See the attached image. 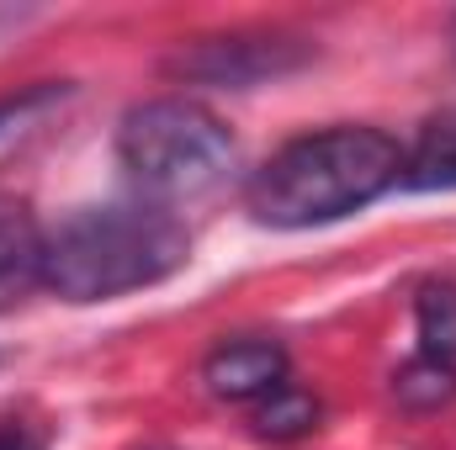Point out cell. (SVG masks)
Here are the masks:
<instances>
[{"mask_svg":"<svg viewBox=\"0 0 456 450\" xmlns=\"http://www.w3.org/2000/svg\"><path fill=\"white\" fill-rule=\"evenodd\" d=\"M403 181V149L382 127H324L276 149L244 186L249 218L265 228H319L371 207Z\"/></svg>","mask_w":456,"mask_h":450,"instance_id":"cell-1","label":"cell"},{"mask_svg":"<svg viewBox=\"0 0 456 450\" xmlns=\"http://www.w3.org/2000/svg\"><path fill=\"white\" fill-rule=\"evenodd\" d=\"M191 260V233L165 207H80L43 233V286L64 302H107L170 281Z\"/></svg>","mask_w":456,"mask_h":450,"instance_id":"cell-2","label":"cell"},{"mask_svg":"<svg viewBox=\"0 0 456 450\" xmlns=\"http://www.w3.org/2000/svg\"><path fill=\"white\" fill-rule=\"evenodd\" d=\"M117 159L149 197H202L233 165V133L224 117L186 96H159L122 117Z\"/></svg>","mask_w":456,"mask_h":450,"instance_id":"cell-3","label":"cell"},{"mask_svg":"<svg viewBox=\"0 0 456 450\" xmlns=\"http://www.w3.org/2000/svg\"><path fill=\"white\" fill-rule=\"evenodd\" d=\"M314 64V43L281 37V32H233V37H202L165 59V75L186 85H218V91H249L265 80H281L292 69Z\"/></svg>","mask_w":456,"mask_h":450,"instance_id":"cell-4","label":"cell"},{"mask_svg":"<svg viewBox=\"0 0 456 450\" xmlns=\"http://www.w3.org/2000/svg\"><path fill=\"white\" fill-rule=\"evenodd\" d=\"M202 382L213 387V398L260 403L276 387H287V350L271 339H228L202 360Z\"/></svg>","mask_w":456,"mask_h":450,"instance_id":"cell-5","label":"cell"},{"mask_svg":"<svg viewBox=\"0 0 456 450\" xmlns=\"http://www.w3.org/2000/svg\"><path fill=\"white\" fill-rule=\"evenodd\" d=\"M32 286H43V228L21 202L0 197V308L21 302Z\"/></svg>","mask_w":456,"mask_h":450,"instance_id":"cell-6","label":"cell"},{"mask_svg":"<svg viewBox=\"0 0 456 450\" xmlns=\"http://www.w3.org/2000/svg\"><path fill=\"white\" fill-rule=\"evenodd\" d=\"M409 191H456V117L425 122L414 149H403V181Z\"/></svg>","mask_w":456,"mask_h":450,"instance_id":"cell-7","label":"cell"},{"mask_svg":"<svg viewBox=\"0 0 456 450\" xmlns=\"http://www.w3.org/2000/svg\"><path fill=\"white\" fill-rule=\"evenodd\" d=\"M319 398L314 392H303V387H276L271 398H260L255 403V414H249V424H255V435L260 440H297V435H308L314 424H319Z\"/></svg>","mask_w":456,"mask_h":450,"instance_id":"cell-8","label":"cell"},{"mask_svg":"<svg viewBox=\"0 0 456 450\" xmlns=\"http://www.w3.org/2000/svg\"><path fill=\"white\" fill-rule=\"evenodd\" d=\"M393 398L414 414H436L456 398V366L436 360V355H414L409 366L393 371Z\"/></svg>","mask_w":456,"mask_h":450,"instance_id":"cell-9","label":"cell"},{"mask_svg":"<svg viewBox=\"0 0 456 450\" xmlns=\"http://www.w3.org/2000/svg\"><path fill=\"white\" fill-rule=\"evenodd\" d=\"M414 324H419V355H436L456 366V286L452 281H430L414 302Z\"/></svg>","mask_w":456,"mask_h":450,"instance_id":"cell-10","label":"cell"},{"mask_svg":"<svg viewBox=\"0 0 456 450\" xmlns=\"http://www.w3.org/2000/svg\"><path fill=\"white\" fill-rule=\"evenodd\" d=\"M69 96V85H53V80H43V85H27V91H11V96H0V143L5 138H16L27 122H37V117L48 112V107H59Z\"/></svg>","mask_w":456,"mask_h":450,"instance_id":"cell-11","label":"cell"},{"mask_svg":"<svg viewBox=\"0 0 456 450\" xmlns=\"http://www.w3.org/2000/svg\"><path fill=\"white\" fill-rule=\"evenodd\" d=\"M48 440L43 435H32L27 424H0V450H43Z\"/></svg>","mask_w":456,"mask_h":450,"instance_id":"cell-12","label":"cell"},{"mask_svg":"<svg viewBox=\"0 0 456 450\" xmlns=\"http://www.w3.org/2000/svg\"><path fill=\"white\" fill-rule=\"evenodd\" d=\"M452 48H456V21H452Z\"/></svg>","mask_w":456,"mask_h":450,"instance_id":"cell-13","label":"cell"}]
</instances>
